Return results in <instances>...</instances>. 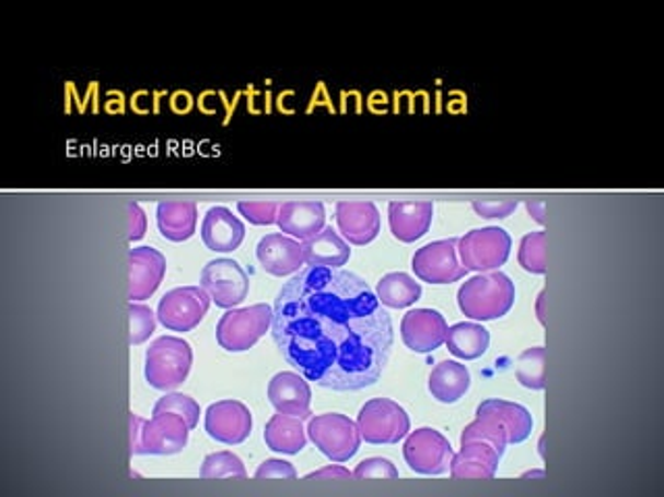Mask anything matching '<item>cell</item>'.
Listing matches in <instances>:
<instances>
[{"mask_svg": "<svg viewBox=\"0 0 664 497\" xmlns=\"http://www.w3.org/2000/svg\"><path fill=\"white\" fill-rule=\"evenodd\" d=\"M272 339L303 378L335 392L376 383L393 348V321L365 280L305 265L282 284Z\"/></svg>", "mask_w": 664, "mask_h": 497, "instance_id": "obj_1", "label": "cell"}, {"mask_svg": "<svg viewBox=\"0 0 664 497\" xmlns=\"http://www.w3.org/2000/svg\"><path fill=\"white\" fill-rule=\"evenodd\" d=\"M515 303V284L503 272H482L459 288V307L467 318L490 321L506 316Z\"/></svg>", "mask_w": 664, "mask_h": 497, "instance_id": "obj_2", "label": "cell"}, {"mask_svg": "<svg viewBox=\"0 0 664 497\" xmlns=\"http://www.w3.org/2000/svg\"><path fill=\"white\" fill-rule=\"evenodd\" d=\"M129 436H131V454L168 457L182 452L187 446L189 425L185 418L175 413H161L150 421L131 413Z\"/></svg>", "mask_w": 664, "mask_h": 497, "instance_id": "obj_3", "label": "cell"}, {"mask_svg": "<svg viewBox=\"0 0 664 497\" xmlns=\"http://www.w3.org/2000/svg\"><path fill=\"white\" fill-rule=\"evenodd\" d=\"M194 353L183 339L162 336L145 353V379L156 390H173L189 376Z\"/></svg>", "mask_w": 664, "mask_h": 497, "instance_id": "obj_4", "label": "cell"}, {"mask_svg": "<svg viewBox=\"0 0 664 497\" xmlns=\"http://www.w3.org/2000/svg\"><path fill=\"white\" fill-rule=\"evenodd\" d=\"M272 309L268 305H252L245 309H231L217 326V340L224 351H249L272 326Z\"/></svg>", "mask_w": 664, "mask_h": 497, "instance_id": "obj_5", "label": "cell"}, {"mask_svg": "<svg viewBox=\"0 0 664 497\" xmlns=\"http://www.w3.org/2000/svg\"><path fill=\"white\" fill-rule=\"evenodd\" d=\"M307 434L324 457L330 458L333 462H347L349 458L356 457L362 441L358 423L339 413L312 418Z\"/></svg>", "mask_w": 664, "mask_h": 497, "instance_id": "obj_6", "label": "cell"}, {"mask_svg": "<svg viewBox=\"0 0 664 497\" xmlns=\"http://www.w3.org/2000/svg\"><path fill=\"white\" fill-rule=\"evenodd\" d=\"M358 429L368 443H397L409 431V417L397 402L374 398L363 404Z\"/></svg>", "mask_w": 664, "mask_h": 497, "instance_id": "obj_7", "label": "cell"}, {"mask_svg": "<svg viewBox=\"0 0 664 497\" xmlns=\"http://www.w3.org/2000/svg\"><path fill=\"white\" fill-rule=\"evenodd\" d=\"M457 251L462 256L465 270L488 272L501 268L511 253V237L503 228L488 226L467 233L459 239Z\"/></svg>", "mask_w": 664, "mask_h": 497, "instance_id": "obj_8", "label": "cell"}, {"mask_svg": "<svg viewBox=\"0 0 664 497\" xmlns=\"http://www.w3.org/2000/svg\"><path fill=\"white\" fill-rule=\"evenodd\" d=\"M210 300L212 298L201 286L173 288L159 303V319L173 332H189L206 316Z\"/></svg>", "mask_w": 664, "mask_h": 497, "instance_id": "obj_9", "label": "cell"}, {"mask_svg": "<svg viewBox=\"0 0 664 497\" xmlns=\"http://www.w3.org/2000/svg\"><path fill=\"white\" fill-rule=\"evenodd\" d=\"M403 457L409 469L420 475H443L451 464L453 448L441 431L422 427L405 439Z\"/></svg>", "mask_w": 664, "mask_h": 497, "instance_id": "obj_10", "label": "cell"}, {"mask_svg": "<svg viewBox=\"0 0 664 497\" xmlns=\"http://www.w3.org/2000/svg\"><path fill=\"white\" fill-rule=\"evenodd\" d=\"M201 288L219 307L231 309L247 297L249 279L235 259H214L201 270Z\"/></svg>", "mask_w": 664, "mask_h": 497, "instance_id": "obj_11", "label": "cell"}, {"mask_svg": "<svg viewBox=\"0 0 664 497\" xmlns=\"http://www.w3.org/2000/svg\"><path fill=\"white\" fill-rule=\"evenodd\" d=\"M459 239L436 240L416 251L411 268L418 279L430 284H451L464 279L469 270L457 259Z\"/></svg>", "mask_w": 664, "mask_h": 497, "instance_id": "obj_12", "label": "cell"}, {"mask_svg": "<svg viewBox=\"0 0 664 497\" xmlns=\"http://www.w3.org/2000/svg\"><path fill=\"white\" fill-rule=\"evenodd\" d=\"M206 431L221 443H242L252 434V413L237 400H221L206 411Z\"/></svg>", "mask_w": 664, "mask_h": 497, "instance_id": "obj_13", "label": "cell"}, {"mask_svg": "<svg viewBox=\"0 0 664 497\" xmlns=\"http://www.w3.org/2000/svg\"><path fill=\"white\" fill-rule=\"evenodd\" d=\"M446 321L434 309H413L401 321L403 342L413 353H432L446 339Z\"/></svg>", "mask_w": 664, "mask_h": 497, "instance_id": "obj_14", "label": "cell"}, {"mask_svg": "<svg viewBox=\"0 0 664 497\" xmlns=\"http://www.w3.org/2000/svg\"><path fill=\"white\" fill-rule=\"evenodd\" d=\"M337 224L342 239L353 245H368L381 233V214L372 201H339Z\"/></svg>", "mask_w": 664, "mask_h": 497, "instance_id": "obj_15", "label": "cell"}, {"mask_svg": "<svg viewBox=\"0 0 664 497\" xmlns=\"http://www.w3.org/2000/svg\"><path fill=\"white\" fill-rule=\"evenodd\" d=\"M166 272V259L152 247L129 251V300H143L156 293Z\"/></svg>", "mask_w": 664, "mask_h": 497, "instance_id": "obj_16", "label": "cell"}, {"mask_svg": "<svg viewBox=\"0 0 664 497\" xmlns=\"http://www.w3.org/2000/svg\"><path fill=\"white\" fill-rule=\"evenodd\" d=\"M264 270L272 276H287L302 270L303 245L300 240L289 239L284 235H266L256 247Z\"/></svg>", "mask_w": 664, "mask_h": 497, "instance_id": "obj_17", "label": "cell"}, {"mask_svg": "<svg viewBox=\"0 0 664 497\" xmlns=\"http://www.w3.org/2000/svg\"><path fill=\"white\" fill-rule=\"evenodd\" d=\"M268 398L272 406L291 417H310V402H312V390L303 376L282 371L270 379L268 383Z\"/></svg>", "mask_w": 664, "mask_h": 497, "instance_id": "obj_18", "label": "cell"}, {"mask_svg": "<svg viewBox=\"0 0 664 497\" xmlns=\"http://www.w3.org/2000/svg\"><path fill=\"white\" fill-rule=\"evenodd\" d=\"M245 237L242 220L233 216L226 208H210L201 222V240L210 251H235Z\"/></svg>", "mask_w": 664, "mask_h": 497, "instance_id": "obj_19", "label": "cell"}, {"mask_svg": "<svg viewBox=\"0 0 664 497\" xmlns=\"http://www.w3.org/2000/svg\"><path fill=\"white\" fill-rule=\"evenodd\" d=\"M432 201H393L388 205V222L395 239L413 242L422 239L432 224Z\"/></svg>", "mask_w": 664, "mask_h": 497, "instance_id": "obj_20", "label": "cell"}, {"mask_svg": "<svg viewBox=\"0 0 664 497\" xmlns=\"http://www.w3.org/2000/svg\"><path fill=\"white\" fill-rule=\"evenodd\" d=\"M501 452L484 441H465L462 452L451 458L453 478H492L497 475Z\"/></svg>", "mask_w": 664, "mask_h": 497, "instance_id": "obj_21", "label": "cell"}, {"mask_svg": "<svg viewBox=\"0 0 664 497\" xmlns=\"http://www.w3.org/2000/svg\"><path fill=\"white\" fill-rule=\"evenodd\" d=\"M326 212L321 201H287L279 208L277 224L282 233L298 239H312L324 228Z\"/></svg>", "mask_w": 664, "mask_h": 497, "instance_id": "obj_22", "label": "cell"}, {"mask_svg": "<svg viewBox=\"0 0 664 497\" xmlns=\"http://www.w3.org/2000/svg\"><path fill=\"white\" fill-rule=\"evenodd\" d=\"M476 417H488L497 421L504 431L509 443H522L524 439L529 438L534 421L532 415L525 411L522 404L506 402V400H486L478 411Z\"/></svg>", "mask_w": 664, "mask_h": 497, "instance_id": "obj_23", "label": "cell"}, {"mask_svg": "<svg viewBox=\"0 0 664 497\" xmlns=\"http://www.w3.org/2000/svg\"><path fill=\"white\" fill-rule=\"evenodd\" d=\"M351 256L347 240L333 226H326L312 239L303 240V259L307 265L341 268Z\"/></svg>", "mask_w": 664, "mask_h": 497, "instance_id": "obj_24", "label": "cell"}, {"mask_svg": "<svg viewBox=\"0 0 664 497\" xmlns=\"http://www.w3.org/2000/svg\"><path fill=\"white\" fill-rule=\"evenodd\" d=\"M156 218L164 239L182 242L196 233L198 205L194 201H162Z\"/></svg>", "mask_w": 664, "mask_h": 497, "instance_id": "obj_25", "label": "cell"}, {"mask_svg": "<svg viewBox=\"0 0 664 497\" xmlns=\"http://www.w3.org/2000/svg\"><path fill=\"white\" fill-rule=\"evenodd\" d=\"M469 381L471 378L465 365L457 360H441L430 374L428 388L439 402L453 404L465 397V392L469 390Z\"/></svg>", "mask_w": 664, "mask_h": 497, "instance_id": "obj_26", "label": "cell"}, {"mask_svg": "<svg viewBox=\"0 0 664 497\" xmlns=\"http://www.w3.org/2000/svg\"><path fill=\"white\" fill-rule=\"evenodd\" d=\"M266 446L281 454H298L305 448V431H303L302 418L291 417L279 413L266 423L264 429Z\"/></svg>", "mask_w": 664, "mask_h": 497, "instance_id": "obj_27", "label": "cell"}, {"mask_svg": "<svg viewBox=\"0 0 664 497\" xmlns=\"http://www.w3.org/2000/svg\"><path fill=\"white\" fill-rule=\"evenodd\" d=\"M444 342L455 357L474 360V358L482 357L484 353L488 351L490 334L480 323L464 321V323H455L453 328L446 330Z\"/></svg>", "mask_w": 664, "mask_h": 497, "instance_id": "obj_28", "label": "cell"}, {"mask_svg": "<svg viewBox=\"0 0 664 497\" xmlns=\"http://www.w3.org/2000/svg\"><path fill=\"white\" fill-rule=\"evenodd\" d=\"M376 297L391 309H403L422 297V286L403 272H393L378 282Z\"/></svg>", "mask_w": 664, "mask_h": 497, "instance_id": "obj_29", "label": "cell"}, {"mask_svg": "<svg viewBox=\"0 0 664 497\" xmlns=\"http://www.w3.org/2000/svg\"><path fill=\"white\" fill-rule=\"evenodd\" d=\"M517 379L529 390H544L546 386V348L536 346L527 348L517 358Z\"/></svg>", "mask_w": 664, "mask_h": 497, "instance_id": "obj_30", "label": "cell"}, {"mask_svg": "<svg viewBox=\"0 0 664 497\" xmlns=\"http://www.w3.org/2000/svg\"><path fill=\"white\" fill-rule=\"evenodd\" d=\"M465 441H484V443L492 446L494 450H499L501 454H503L504 448L509 446L506 431L497 421L488 417H476L474 423H469L465 427V431L462 434V443H465Z\"/></svg>", "mask_w": 664, "mask_h": 497, "instance_id": "obj_31", "label": "cell"}, {"mask_svg": "<svg viewBox=\"0 0 664 497\" xmlns=\"http://www.w3.org/2000/svg\"><path fill=\"white\" fill-rule=\"evenodd\" d=\"M201 478H245V466L242 458L233 452H217L208 454L200 471Z\"/></svg>", "mask_w": 664, "mask_h": 497, "instance_id": "obj_32", "label": "cell"}, {"mask_svg": "<svg viewBox=\"0 0 664 497\" xmlns=\"http://www.w3.org/2000/svg\"><path fill=\"white\" fill-rule=\"evenodd\" d=\"M520 263L525 272L546 274V233L525 235L520 247Z\"/></svg>", "mask_w": 664, "mask_h": 497, "instance_id": "obj_33", "label": "cell"}, {"mask_svg": "<svg viewBox=\"0 0 664 497\" xmlns=\"http://www.w3.org/2000/svg\"><path fill=\"white\" fill-rule=\"evenodd\" d=\"M161 413H175L187 421L189 429H194L200 421V404L185 394H166L154 404V415Z\"/></svg>", "mask_w": 664, "mask_h": 497, "instance_id": "obj_34", "label": "cell"}, {"mask_svg": "<svg viewBox=\"0 0 664 497\" xmlns=\"http://www.w3.org/2000/svg\"><path fill=\"white\" fill-rule=\"evenodd\" d=\"M154 330H156V318H154L152 309L131 300L129 303V342L133 346H138L150 339L154 334Z\"/></svg>", "mask_w": 664, "mask_h": 497, "instance_id": "obj_35", "label": "cell"}, {"mask_svg": "<svg viewBox=\"0 0 664 497\" xmlns=\"http://www.w3.org/2000/svg\"><path fill=\"white\" fill-rule=\"evenodd\" d=\"M242 216L249 220L252 224H275L279 216V203L277 201H240L237 203Z\"/></svg>", "mask_w": 664, "mask_h": 497, "instance_id": "obj_36", "label": "cell"}, {"mask_svg": "<svg viewBox=\"0 0 664 497\" xmlns=\"http://www.w3.org/2000/svg\"><path fill=\"white\" fill-rule=\"evenodd\" d=\"M517 199H476L474 210L482 218H506L517 210Z\"/></svg>", "mask_w": 664, "mask_h": 497, "instance_id": "obj_37", "label": "cell"}, {"mask_svg": "<svg viewBox=\"0 0 664 497\" xmlns=\"http://www.w3.org/2000/svg\"><path fill=\"white\" fill-rule=\"evenodd\" d=\"M353 477L358 478H397L399 471L395 469V464L386 458H368L358 464V469L353 471Z\"/></svg>", "mask_w": 664, "mask_h": 497, "instance_id": "obj_38", "label": "cell"}, {"mask_svg": "<svg viewBox=\"0 0 664 497\" xmlns=\"http://www.w3.org/2000/svg\"><path fill=\"white\" fill-rule=\"evenodd\" d=\"M256 478H291L293 481V478H298V471L291 462L272 458L258 466Z\"/></svg>", "mask_w": 664, "mask_h": 497, "instance_id": "obj_39", "label": "cell"}, {"mask_svg": "<svg viewBox=\"0 0 664 497\" xmlns=\"http://www.w3.org/2000/svg\"><path fill=\"white\" fill-rule=\"evenodd\" d=\"M129 214V240H140L145 235V214L138 203L127 205Z\"/></svg>", "mask_w": 664, "mask_h": 497, "instance_id": "obj_40", "label": "cell"}, {"mask_svg": "<svg viewBox=\"0 0 664 497\" xmlns=\"http://www.w3.org/2000/svg\"><path fill=\"white\" fill-rule=\"evenodd\" d=\"M353 473H349L347 469L342 466H326L323 471H316V473H310L305 478H349Z\"/></svg>", "mask_w": 664, "mask_h": 497, "instance_id": "obj_41", "label": "cell"}, {"mask_svg": "<svg viewBox=\"0 0 664 497\" xmlns=\"http://www.w3.org/2000/svg\"><path fill=\"white\" fill-rule=\"evenodd\" d=\"M527 208H529V212H532V216L538 220L540 224H544V201L543 199H532V201H527Z\"/></svg>", "mask_w": 664, "mask_h": 497, "instance_id": "obj_42", "label": "cell"}, {"mask_svg": "<svg viewBox=\"0 0 664 497\" xmlns=\"http://www.w3.org/2000/svg\"><path fill=\"white\" fill-rule=\"evenodd\" d=\"M544 300H546V291L540 293V297H538V319H540V323H546V313H544Z\"/></svg>", "mask_w": 664, "mask_h": 497, "instance_id": "obj_43", "label": "cell"}, {"mask_svg": "<svg viewBox=\"0 0 664 497\" xmlns=\"http://www.w3.org/2000/svg\"><path fill=\"white\" fill-rule=\"evenodd\" d=\"M525 477H543V473H525Z\"/></svg>", "mask_w": 664, "mask_h": 497, "instance_id": "obj_44", "label": "cell"}]
</instances>
